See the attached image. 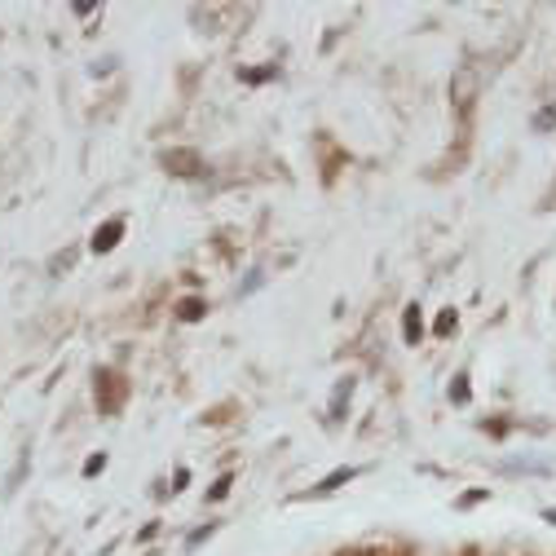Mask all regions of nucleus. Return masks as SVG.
<instances>
[{
	"label": "nucleus",
	"mask_w": 556,
	"mask_h": 556,
	"mask_svg": "<svg viewBox=\"0 0 556 556\" xmlns=\"http://www.w3.org/2000/svg\"><path fill=\"white\" fill-rule=\"evenodd\" d=\"M472 93H477V72H472V66H459L455 80H451V98H455L459 106H468Z\"/></svg>",
	"instance_id": "1"
},
{
	"label": "nucleus",
	"mask_w": 556,
	"mask_h": 556,
	"mask_svg": "<svg viewBox=\"0 0 556 556\" xmlns=\"http://www.w3.org/2000/svg\"><path fill=\"white\" fill-rule=\"evenodd\" d=\"M119 235H124V217H111L98 235H93V252L102 256V252H115V243H119Z\"/></svg>",
	"instance_id": "2"
},
{
	"label": "nucleus",
	"mask_w": 556,
	"mask_h": 556,
	"mask_svg": "<svg viewBox=\"0 0 556 556\" xmlns=\"http://www.w3.org/2000/svg\"><path fill=\"white\" fill-rule=\"evenodd\" d=\"M420 336H425V314H420V305H406V314H402V340L406 344H420Z\"/></svg>",
	"instance_id": "3"
},
{
	"label": "nucleus",
	"mask_w": 556,
	"mask_h": 556,
	"mask_svg": "<svg viewBox=\"0 0 556 556\" xmlns=\"http://www.w3.org/2000/svg\"><path fill=\"white\" fill-rule=\"evenodd\" d=\"M358 477V468H336V472H327L318 485H314V495H331V491H340V485H350Z\"/></svg>",
	"instance_id": "4"
},
{
	"label": "nucleus",
	"mask_w": 556,
	"mask_h": 556,
	"mask_svg": "<svg viewBox=\"0 0 556 556\" xmlns=\"http://www.w3.org/2000/svg\"><path fill=\"white\" fill-rule=\"evenodd\" d=\"M530 128H534V132H552V128H556V102H543V106L534 111Z\"/></svg>",
	"instance_id": "5"
},
{
	"label": "nucleus",
	"mask_w": 556,
	"mask_h": 556,
	"mask_svg": "<svg viewBox=\"0 0 556 556\" xmlns=\"http://www.w3.org/2000/svg\"><path fill=\"white\" fill-rule=\"evenodd\" d=\"M217 534V521H207V526H199V530H190L186 534V552H194L199 543H207V539H213Z\"/></svg>",
	"instance_id": "6"
},
{
	"label": "nucleus",
	"mask_w": 556,
	"mask_h": 556,
	"mask_svg": "<svg viewBox=\"0 0 556 556\" xmlns=\"http://www.w3.org/2000/svg\"><path fill=\"white\" fill-rule=\"evenodd\" d=\"M508 472H534V477H547L552 468L539 464V459H508Z\"/></svg>",
	"instance_id": "7"
},
{
	"label": "nucleus",
	"mask_w": 556,
	"mask_h": 556,
	"mask_svg": "<svg viewBox=\"0 0 556 556\" xmlns=\"http://www.w3.org/2000/svg\"><path fill=\"white\" fill-rule=\"evenodd\" d=\"M207 314V305L203 301H181V323H199Z\"/></svg>",
	"instance_id": "8"
},
{
	"label": "nucleus",
	"mask_w": 556,
	"mask_h": 556,
	"mask_svg": "<svg viewBox=\"0 0 556 556\" xmlns=\"http://www.w3.org/2000/svg\"><path fill=\"white\" fill-rule=\"evenodd\" d=\"M468 397H472V393H468V376H455V384H451V402L464 406Z\"/></svg>",
	"instance_id": "9"
},
{
	"label": "nucleus",
	"mask_w": 556,
	"mask_h": 556,
	"mask_svg": "<svg viewBox=\"0 0 556 556\" xmlns=\"http://www.w3.org/2000/svg\"><path fill=\"white\" fill-rule=\"evenodd\" d=\"M230 485H235V477H230V472H226V477H217V485L207 491V500H226V495H230Z\"/></svg>",
	"instance_id": "10"
},
{
	"label": "nucleus",
	"mask_w": 556,
	"mask_h": 556,
	"mask_svg": "<svg viewBox=\"0 0 556 556\" xmlns=\"http://www.w3.org/2000/svg\"><path fill=\"white\" fill-rule=\"evenodd\" d=\"M433 331H438V336H451V331H455V309H446V314H438V323H433Z\"/></svg>",
	"instance_id": "11"
},
{
	"label": "nucleus",
	"mask_w": 556,
	"mask_h": 556,
	"mask_svg": "<svg viewBox=\"0 0 556 556\" xmlns=\"http://www.w3.org/2000/svg\"><path fill=\"white\" fill-rule=\"evenodd\" d=\"M261 283H265V269H252V274H248V283L239 288V296H248V292H256Z\"/></svg>",
	"instance_id": "12"
},
{
	"label": "nucleus",
	"mask_w": 556,
	"mask_h": 556,
	"mask_svg": "<svg viewBox=\"0 0 556 556\" xmlns=\"http://www.w3.org/2000/svg\"><path fill=\"white\" fill-rule=\"evenodd\" d=\"M106 468V455H93V459H85V477H98Z\"/></svg>",
	"instance_id": "13"
},
{
	"label": "nucleus",
	"mask_w": 556,
	"mask_h": 556,
	"mask_svg": "<svg viewBox=\"0 0 556 556\" xmlns=\"http://www.w3.org/2000/svg\"><path fill=\"white\" fill-rule=\"evenodd\" d=\"M481 500H485V491H468L459 504H464V508H472V504H481Z\"/></svg>",
	"instance_id": "14"
},
{
	"label": "nucleus",
	"mask_w": 556,
	"mask_h": 556,
	"mask_svg": "<svg viewBox=\"0 0 556 556\" xmlns=\"http://www.w3.org/2000/svg\"><path fill=\"white\" fill-rule=\"evenodd\" d=\"M543 521H547V526H556V508H543Z\"/></svg>",
	"instance_id": "15"
}]
</instances>
